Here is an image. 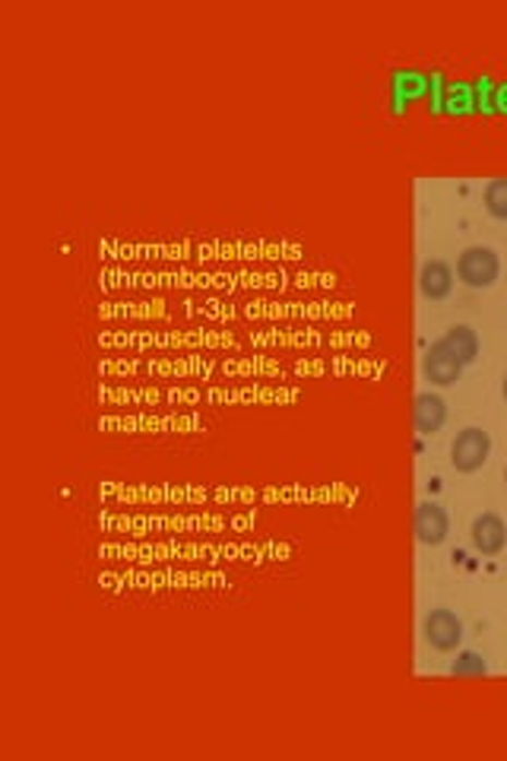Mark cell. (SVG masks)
I'll use <instances>...</instances> for the list:
<instances>
[{"instance_id": "cell-1", "label": "cell", "mask_w": 507, "mask_h": 761, "mask_svg": "<svg viewBox=\"0 0 507 761\" xmlns=\"http://www.w3.org/2000/svg\"><path fill=\"white\" fill-rule=\"evenodd\" d=\"M457 280L470 289H492L502 276V258L488 245H470L457 258Z\"/></svg>"}, {"instance_id": "cell-13", "label": "cell", "mask_w": 507, "mask_h": 761, "mask_svg": "<svg viewBox=\"0 0 507 761\" xmlns=\"http://www.w3.org/2000/svg\"><path fill=\"white\" fill-rule=\"evenodd\" d=\"M505 486H507V466H505Z\"/></svg>"}, {"instance_id": "cell-10", "label": "cell", "mask_w": 507, "mask_h": 761, "mask_svg": "<svg viewBox=\"0 0 507 761\" xmlns=\"http://www.w3.org/2000/svg\"><path fill=\"white\" fill-rule=\"evenodd\" d=\"M482 203H485L488 216L507 219V178H492V181L482 188Z\"/></svg>"}, {"instance_id": "cell-4", "label": "cell", "mask_w": 507, "mask_h": 761, "mask_svg": "<svg viewBox=\"0 0 507 761\" xmlns=\"http://www.w3.org/2000/svg\"><path fill=\"white\" fill-rule=\"evenodd\" d=\"M463 368H467V365L450 353V346H447L444 340H435V343L425 349V356H422V374H425L435 388H450V384H457L460 374H463Z\"/></svg>"}, {"instance_id": "cell-3", "label": "cell", "mask_w": 507, "mask_h": 761, "mask_svg": "<svg viewBox=\"0 0 507 761\" xmlns=\"http://www.w3.org/2000/svg\"><path fill=\"white\" fill-rule=\"evenodd\" d=\"M422 631H425V641L432 644V651H438V654L457 651L460 641H463V622H460V616L450 613V609H432V613L425 616Z\"/></svg>"}, {"instance_id": "cell-2", "label": "cell", "mask_w": 507, "mask_h": 761, "mask_svg": "<svg viewBox=\"0 0 507 761\" xmlns=\"http://www.w3.org/2000/svg\"><path fill=\"white\" fill-rule=\"evenodd\" d=\"M488 454H492V438L488 431L479 429V426H470V429L457 431V438L450 441V466L457 473H479L482 466L488 464Z\"/></svg>"}, {"instance_id": "cell-5", "label": "cell", "mask_w": 507, "mask_h": 761, "mask_svg": "<svg viewBox=\"0 0 507 761\" xmlns=\"http://www.w3.org/2000/svg\"><path fill=\"white\" fill-rule=\"evenodd\" d=\"M412 530H415V539L422 546H440L450 536V514L440 508L438 501H422L415 508Z\"/></svg>"}, {"instance_id": "cell-9", "label": "cell", "mask_w": 507, "mask_h": 761, "mask_svg": "<svg viewBox=\"0 0 507 761\" xmlns=\"http://www.w3.org/2000/svg\"><path fill=\"white\" fill-rule=\"evenodd\" d=\"M447 346H450V353L460 359L463 365H470L479 359V349H482V343H479V333L470 328V324H450L447 331H444V336H440Z\"/></svg>"}, {"instance_id": "cell-6", "label": "cell", "mask_w": 507, "mask_h": 761, "mask_svg": "<svg viewBox=\"0 0 507 761\" xmlns=\"http://www.w3.org/2000/svg\"><path fill=\"white\" fill-rule=\"evenodd\" d=\"M470 539H473L475 552H482V556H502L507 546V524L502 521V514H495V511H482L479 518L473 521V527H470Z\"/></svg>"}, {"instance_id": "cell-12", "label": "cell", "mask_w": 507, "mask_h": 761, "mask_svg": "<svg viewBox=\"0 0 507 761\" xmlns=\"http://www.w3.org/2000/svg\"><path fill=\"white\" fill-rule=\"evenodd\" d=\"M502 397H505L507 403V371H505V378H502Z\"/></svg>"}, {"instance_id": "cell-8", "label": "cell", "mask_w": 507, "mask_h": 761, "mask_svg": "<svg viewBox=\"0 0 507 761\" xmlns=\"http://www.w3.org/2000/svg\"><path fill=\"white\" fill-rule=\"evenodd\" d=\"M412 423H415V431L419 435H435V431L444 429L447 423V403L440 394H419L415 397V406H412Z\"/></svg>"}, {"instance_id": "cell-11", "label": "cell", "mask_w": 507, "mask_h": 761, "mask_svg": "<svg viewBox=\"0 0 507 761\" xmlns=\"http://www.w3.org/2000/svg\"><path fill=\"white\" fill-rule=\"evenodd\" d=\"M488 673V663L482 661L475 651H463L457 661L450 663V676H485Z\"/></svg>"}, {"instance_id": "cell-7", "label": "cell", "mask_w": 507, "mask_h": 761, "mask_svg": "<svg viewBox=\"0 0 507 761\" xmlns=\"http://www.w3.org/2000/svg\"><path fill=\"white\" fill-rule=\"evenodd\" d=\"M454 283H457L454 266L447 264V261H440V258L425 261L422 270H419V289H422V296L428 298V301H444V298L454 293Z\"/></svg>"}]
</instances>
